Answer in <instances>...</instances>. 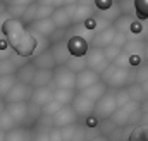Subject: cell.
<instances>
[{
    "label": "cell",
    "mask_w": 148,
    "mask_h": 141,
    "mask_svg": "<svg viewBox=\"0 0 148 141\" xmlns=\"http://www.w3.org/2000/svg\"><path fill=\"white\" fill-rule=\"evenodd\" d=\"M143 59H145V62L148 64V43H147V48H145V53H143Z\"/></svg>",
    "instance_id": "cell-50"
},
{
    "label": "cell",
    "mask_w": 148,
    "mask_h": 141,
    "mask_svg": "<svg viewBox=\"0 0 148 141\" xmlns=\"http://www.w3.org/2000/svg\"><path fill=\"white\" fill-rule=\"evenodd\" d=\"M136 21H134V17L133 16H121L115 23H114V28H115V31L117 33H122V35L129 36L131 33V28H133V24H134Z\"/></svg>",
    "instance_id": "cell-26"
},
{
    "label": "cell",
    "mask_w": 148,
    "mask_h": 141,
    "mask_svg": "<svg viewBox=\"0 0 148 141\" xmlns=\"http://www.w3.org/2000/svg\"><path fill=\"white\" fill-rule=\"evenodd\" d=\"M134 12L140 19H148V0H134Z\"/></svg>",
    "instance_id": "cell-38"
},
{
    "label": "cell",
    "mask_w": 148,
    "mask_h": 141,
    "mask_svg": "<svg viewBox=\"0 0 148 141\" xmlns=\"http://www.w3.org/2000/svg\"><path fill=\"white\" fill-rule=\"evenodd\" d=\"M109 66H110V62L107 60L103 50L90 48V52H88V55H86V67H88V69L102 76L105 70L109 69Z\"/></svg>",
    "instance_id": "cell-8"
},
{
    "label": "cell",
    "mask_w": 148,
    "mask_h": 141,
    "mask_svg": "<svg viewBox=\"0 0 148 141\" xmlns=\"http://www.w3.org/2000/svg\"><path fill=\"white\" fill-rule=\"evenodd\" d=\"M115 35H117V31H115V28H114V26H109V28H105L103 31L95 33L93 38L90 40V48L105 50L107 47H110V45H112V41H114Z\"/></svg>",
    "instance_id": "cell-14"
},
{
    "label": "cell",
    "mask_w": 148,
    "mask_h": 141,
    "mask_svg": "<svg viewBox=\"0 0 148 141\" xmlns=\"http://www.w3.org/2000/svg\"><path fill=\"white\" fill-rule=\"evenodd\" d=\"M5 110L10 114V117L14 119L17 127H23L26 119H28V112H29V103H10L5 105Z\"/></svg>",
    "instance_id": "cell-18"
},
{
    "label": "cell",
    "mask_w": 148,
    "mask_h": 141,
    "mask_svg": "<svg viewBox=\"0 0 148 141\" xmlns=\"http://www.w3.org/2000/svg\"><path fill=\"white\" fill-rule=\"evenodd\" d=\"M76 98V91H69V90H53V100L62 107H69Z\"/></svg>",
    "instance_id": "cell-28"
},
{
    "label": "cell",
    "mask_w": 148,
    "mask_h": 141,
    "mask_svg": "<svg viewBox=\"0 0 148 141\" xmlns=\"http://www.w3.org/2000/svg\"><path fill=\"white\" fill-rule=\"evenodd\" d=\"M100 81H102L100 74H97V72H93V70H90V69H84L83 72H79L76 76V91L81 93V91L91 88L93 84L100 83Z\"/></svg>",
    "instance_id": "cell-16"
},
{
    "label": "cell",
    "mask_w": 148,
    "mask_h": 141,
    "mask_svg": "<svg viewBox=\"0 0 148 141\" xmlns=\"http://www.w3.org/2000/svg\"><path fill=\"white\" fill-rule=\"evenodd\" d=\"M16 83H17L16 76H2L0 77V98L2 100L9 95V91L16 86Z\"/></svg>",
    "instance_id": "cell-31"
},
{
    "label": "cell",
    "mask_w": 148,
    "mask_h": 141,
    "mask_svg": "<svg viewBox=\"0 0 148 141\" xmlns=\"http://www.w3.org/2000/svg\"><path fill=\"white\" fill-rule=\"evenodd\" d=\"M31 64L36 67V69H43V70H55L57 66H55V60L50 53V50L47 52H41V53H36L31 60Z\"/></svg>",
    "instance_id": "cell-21"
},
{
    "label": "cell",
    "mask_w": 148,
    "mask_h": 141,
    "mask_svg": "<svg viewBox=\"0 0 148 141\" xmlns=\"http://www.w3.org/2000/svg\"><path fill=\"white\" fill-rule=\"evenodd\" d=\"M50 141H64L60 129H57V127H52L50 129Z\"/></svg>",
    "instance_id": "cell-45"
},
{
    "label": "cell",
    "mask_w": 148,
    "mask_h": 141,
    "mask_svg": "<svg viewBox=\"0 0 148 141\" xmlns=\"http://www.w3.org/2000/svg\"><path fill=\"white\" fill-rule=\"evenodd\" d=\"M145 48H147V41L145 40H129L127 45L122 48V52L131 55V57H143Z\"/></svg>",
    "instance_id": "cell-25"
},
{
    "label": "cell",
    "mask_w": 148,
    "mask_h": 141,
    "mask_svg": "<svg viewBox=\"0 0 148 141\" xmlns=\"http://www.w3.org/2000/svg\"><path fill=\"white\" fill-rule=\"evenodd\" d=\"M33 91H35L33 86L16 83V86L9 91V95L3 98V102H5V105H10V103H29Z\"/></svg>",
    "instance_id": "cell-7"
},
{
    "label": "cell",
    "mask_w": 148,
    "mask_h": 141,
    "mask_svg": "<svg viewBox=\"0 0 148 141\" xmlns=\"http://www.w3.org/2000/svg\"><path fill=\"white\" fill-rule=\"evenodd\" d=\"M129 141H148V126L147 124L138 126V127L133 131V134H131Z\"/></svg>",
    "instance_id": "cell-36"
},
{
    "label": "cell",
    "mask_w": 148,
    "mask_h": 141,
    "mask_svg": "<svg viewBox=\"0 0 148 141\" xmlns=\"http://www.w3.org/2000/svg\"><path fill=\"white\" fill-rule=\"evenodd\" d=\"M127 41H129V38H127L126 35H122V33H117V35H115V38H114V41H112V45L122 50V48L127 45Z\"/></svg>",
    "instance_id": "cell-43"
},
{
    "label": "cell",
    "mask_w": 148,
    "mask_h": 141,
    "mask_svg": "<svg viewBox=\"0 0 148 141\" xmlns=\"http://www.w3.org/2000/svg\"><path fill=\"white\" fill-rule=\"evenodd\" d=\"M5 12V2H0V14Z\"/></svg>",
    "instance_id": "cell-51"
},
{
    "label": "cell",
    "mask_w": 148,
    "mask_h": 141,
    "mask_svg": "<svg viewBox=\"0 0 148 141\" xmlns=\"http://www.w3.org/2000/svg\"><path fill=\"white\" fill-rule=\"evenodd\" d=\"M31 129L26 127H14L12 131L7 133L5 141H31Z\"/></svg>",
    "instance_id": "cell-27"
},
{
    "label": "cell",
    "mask_w": 148,
    "mask_h": 141,
    "mask_svg": "<svg viewBox=\"0 0 148 141\" xmlns=\"http://www.w3.org/2000/svg\"><path fill=\"white\" fill-rule=\"evenodd\" d=\"M50 53L55 60V66L57 67H64L71 62L73 55L69 52V47H67V38H62L59 41H52V47H50Z\"/></svg>",
    "instance_id": "cell-9"
},
{
    "label": "cell",
    "mask_w": 148,
    "mask_h": 141,
    "mask_svg": "<svg viewBox=\"0 0 148 141\" xmlns=\"http://www.w3.org/2000/svg\"><path fill=\"white\" fill-rule=\"evenodd\" d=\"M21 66L23 64H17L14 57L5 59V60H0V77L2 76H16V72H17V69Z\"/></svg>",
    "instance_id": "cell-29"
},
{
    "label": "cell",
    "mask_w": 148,
    "mask_h": 141,
    "mask_svg": "<svg viewBox=\"0 0 148 141\" xmlns=\"http://www.w3.org/2000/svg\"><path fill=\"white\" fill-rule=\"evenodd\" d=\"M115 93V102H117V107H126L127 103H131V97H129V91L127 88H122V90H117L114 91Z\"/></svg>",
    "instance_id": "cell-37"
},
{
    "label": "cell",
    "mask_w": 148,
    "mask_h": 141,
    "mask_svg": "<svg viewBox=\"0 0 148 141\" xmlns=\"http://www.w3.org/2000/svg\"><path fill=\"white\" fill-rule=\"evenodd\" d=\"M112 5H114V2H110V0H107V2L97 0V2H95V7H97L98 10H107V9H110Z\"/></svg>",
    "instance_id": "cell-46"
},
{
    "label": "cell",
    "mask_w": 148,
    "mask_h": 141,
    "mask_svg": "<svg viewBox=\"0 0 148 141\" xmlns=\"http://www.w3.org/2000/svg\"><path fill=\"white\" fill-rule=\"evenodd\" d=\"M67 67L77 76L79 72H83L84 69H88V67H86V57H73L71 62L67 64Z\"/></svg>",
    "instance_id": "cell-34"
},
{
    "label": "cell",
    "mask_w": 148,
    "mask_h": 141,
    "mask_svg": "<svg viewBox=\"0 0 148 141\" xmlns=\"http://www.w3.org/2000/svg\"><path fill=\"white\" fill-rule=\"evenodd\" d=\"M2 35L17 57H31L36 53V38L21 19H7L2 26Z\"/></svg>",
    "instance_id": "cell-1"
},
{
    "label": "cell",
    "mask_w": 148,
    "mask_h": 141,
    "mask_svg": "<svg viewBox=\"0 0 148 141\" xmlns=\"http://www.w3.org/2000/svg\"><path fill=\"white\" fill-rule=\"evenodd\" d=\"M53 81V70H43L38 69L36 74H35V79L31 83V86L38 90V88H48Z\"/></svg>",
    "instance_id": "cell-24"
},
{
    "label": "cell",
    "mask_w": 148,
    "mask_h": 141,
    "mask_svg": "<svg viewBox=\"0 0 148 141\" xmlns=\"http://www.w3.org/2000/svg\"><path fill=\"white\" fill-rule=\"evenodd\" d=\"M140 110H141V103L131 102V103H127L126 107L117 108L115 114L112 115L109 120H110L114 126H117V127H124V126H127L129 122H133V117H134Z\"/></svg>",
    "instance_id": "cell-5"
},
{
    "label": "cell",
    "mask_w": 148,
    "mask_h": 141,
    "mask_svg": "<svg viewBox=\"0 0 148 141\" xmlns=\"http://www.w3.org/2000/svg\"><path fill=\"white\" fill-rule=\"evenodd\" d=\"M5 136H7V134H5L3 131H0V141H5Z\"/></svg>",
    "instance_id": "cell-53"
},
{
    "label": "cell",
    "mask_w": 148,
    "mask_h": 141,
    "mask_svg": "<svg viewBox=\"0 0 148 141\" xmlns=\"http://www.w3.org/2000/svg\"><path fill=\"white\" fill-rule=\"evenodd\" d=\"M148 81V64L143 62L141 66H138L134 69V83L136 84H143Z\"/></svg>",
    "instance_id": "cell-35"
},
{
    "label": "cell",
    "mask_w": 148,
    "mask_h": 141,
    "mask_svg": "<svg viewBox=\"0 0 148 141\" xmlns=\"http://www.w3.org/2000/svg\"><path fill=\"white\" fill-rule=\"evenodd\" d=\"M77 115L73 110V107H62L55 115H53V127L57 129H64L67 126H73V124H77Z\"/></svg>",
    "instance_id": "cell-15"
},
{
    "label": "cell",
    "mask_w": 148,
    "mask_h": 141,
    "mask_svg": "<svg viewBox=\"0 0 148 141\" xmlns=\"http://www.w3.org/2000/svg\"><path fill=\"white\" fill-rule=\"evenodd\" d=\"M119 107H117V102H115V93L114 91H109L100 102H97V105H95V117L98 119V120H107V119H110L112 115L115 114V110H117Z\"/></svg>",
    "instance_id": "cell-6"
},
{
    "label": "cell",
    "mask_w": 148,
    "mask_h": 141,
    "mask_svg": "<svg viewBox=\"0 0 148 141\" xmlns=\"http://www.w3.org/2000/svg\"><path fill=\"white\" fill-rule=\"evenodd\" d=\"M31 35L35 38H45V40H50L53 33L57 31L55 24L52 23V19H41V21H35L31 24H28Z\"/></svg>",
    "instance_id": "cell-13"
},
{
    "label": "cell",
    "mask_w": 148,
    "mask_h": 141,
    "mask_svg": "<svg viewBox=\"0 0 148 141\" xmlns=\"http://www.w3.org/2000/svg\"><path fill=\"white\" fill-rule=\"evenodd\" d=\"M141 112H143V114H148V98L141 103Z\"/></svg>",
    "instance_id": "cell-48"
},
{
    "label": "cell",
    "mask_w": 148,
    "mask_h": 141,
    "mask_svg": "<svg viewBox=\"0 0 148 141\" xmlns=\"http://www.w3.org/2000/svg\"><path fill=\"white\" fill-rule=\"evenodd\" d=\"M141 119H143V120H145V122H143V124H147V126H148V114H143V117H141Z\"/></svg>",
    "instance_id": "cell-52"
},
{
    "label": "cell",
    "mask_w": 148,
    "mask_h": 141,
    "mask_svg": "<svg viewBox=\"0 0 148 141\" xmlns=\"http://www.w3.org/2000/svg\"><path fill=\"white\" fill-rule=\"evenodd\" d=\"M93 7H95V3H91V2H76V3H73V7H71L73 26L84 24L86 21H90L91 17H95Z\"/></svg>",
    "instance_id": "cell-10"
},
{
    "label": "cell",
    "mask_w": 148,
    "mask_h": 141,
    "mask_svg": "<svg viewBox=\"0 0 148 141\" xmlns=\"http://www.w3.org/2000/svg\"><path fill=\"white\" fill-rule=\"evenodd\" d=\"M103 53H105L107 60H109L110 64H114V62H115V59L122 53V50H121V48H117V47H114V45H110V47H107V48L103 50Z\"/></svg>",
    "instance_id": "cell-40"
},
{
    "label": "cell",
    "mask_w": 148,
    "mask_h": 141,
    "mask_svg": "<svg viewBox=\"0 0 148 141\" xmlns=\"http://www.w3.org/2000/svg\"><path fill=\"white\" fill-rule=\"evenodd\" d=\"M71 141H88L86 140V127H83V126H79V129H77V133L74 134V138Z\"/></svg>",
    "instance_id": "cell-44"
},
{
    "label": "cell",
    "mask_w": 148,
    "mask_h": 141,
    "mask_svg": "<svg viewBox=\"0 0 148 141\" xmlns=\"http://www.w3.org/2000/svg\"><path fill=\"white\" fill-rule=\"evenodd\" d=\"M102 81L114 91L127 88L134 83V70L133 69H121L114 64L109 66V69L102 74Z\"/></svg>",
    "instance_id": "cell-2"
},
{
    "label": "cell",
    "mask_w": 148,
    "mask_h": 141,
    "mask_svg": "<svg viewBox=\"0 0 148 141\" xmlns=\"http://www.w3.org/2000/svg\"><path fill=\"white\" fill-rule=\"evenodd\" d=\"M14 127H17L16 122H14V119L10 117V114H9L7 110H3V112L0 114V131H3V133L7 134V133L12 131Z\"/></svg>",
    "instance_id": "cell-33"
},
{
    "label": "cell",
    "mask_w": 148,
    "mask_h": 141,
    "mask_svg": "<svg viewBox=\"0 0 148 141\" xmlns=\"http://www.w3.org/2000/svg\"><path fill=\"white\" fill-rule=\"evenodd\" d=\"M50 102H53V88H38L33 91L29 100V103L38 108H45Z\"/></svg>",
    "instance_id": "cell-19"
},
{
    "label": "cell",
    "mask_w": 148,
    "mask_h": 141,
    "mask_svg": "<svg viewBox=\"0 0 148 141\" xmlns=\"http://www.w3.org/2000/svg\"><path fill=\"white\" fill-rule=\"evenodd\" d=\"M141 88H143V93H145V97L148 98V81H147V83H143V84H141Z\"/></svg>",
    "instance_id": "cell-49"
},
{
    "label": "cell",
    "mask_w": 148,
    "mask_h": 141,
    "mask_svg": "<svg viewBox=\"0 0 148 141\" xmlns=\"http://www.w3.org/2000/svg\"><path fill=\"white\" fill-rule=\"evenodd\" d=\"M88 141H109V138L107 136H95V138H91V140Z\"/></svg>",
    "instance_id": "cell-47"
},
{
    "label": "cell",
    "mask_w": 148,
    "mask_h": 141,
    "mask_svg": "<svg viewBox=\"0 0 148 141\" xmlns=\"http://www.w3.org/2000/svg\"><path fill=\"white\" fill-rule=\"evenodd\" d=\"M31 2H21V0H16V2H5V14L10 17V19H23L28 7H29Z\"/></svg>",
    "instance_id": "cell-20"
},
{
    "label": "cell",
    "mask_w": 148,
    "mask_h": 141,
    "mask_svg": "<svg viewBox=\"0 0 148 141\" xmlns=\"http://www.w3.org/2000/svg\"><path fill=\"white\" fill-rule=\"evenodd\" d=\"M14 53V50L10 48V45L7 43V40L2 36L0 38V60H5V59H10Z\"/></svg>",
    "instance_id": "cell-39"
},
{
    "label": "cell",
    "mask_w": 148,
    "mask_h": 141,
    "mask_svg": "<svg viewBox=\"0 0 148 141\" xmlns=\"http://www.w3.org/2000/svg\"><path fill=\"white\" fill-rule=\"evenodd\" d=\"M60 108H62V105H60V103H57V102L53 100V102H50L48 105L45 107V108H41V114H43V115H47V117H53Z\"/></svg>",
    "instance_id": "cell-41"
},
{
    "label": "cell",
    "mask_w": 148,
    "mask_h": 141,
    "mask_svg": "<svg viewBox=\"0 0 148 141\" xmlns=\"http://www.w3.org/2000/svg\"><path fill=\"white\" fill-rule=\"evenodd\" d=\"M67 47L73 57H86L90 52V41L83 36H71L67 38Z\"/></svg>",
    "instance_id": "cell-17"
},
{
    "label": "cell",
    "mask_w": 148,
    "mask_h": 141,
    "mask_svg": "<svg viewBox=\"0 0 148 141\" xmlns=\"http://www.w3.org/2000/svg\"><path fill=\"white\" fill-rule=\"evenodd\" d=\"M50 129L48 126H43L38 122L35 126V129H31V141H50Z\"/></svg>",
    "instance_id": "cell-30"
},
{
    "label": "cell",
    "mask_w": 148,
    "mask_h": 141,
    "mask_svg": "<svg viewBox=\"0 0 148 141\" xmlns=\"http://www.w3.org/2000/svg\"><path fill=\"white\" fill-rule=\"evenodd\" d=\"M127 91H129L131 102L143 103V102L147 100V97H145V93H143V88H141V84H136V83H133L131 86H127Z\"/></svg>",
    "instance_id": "cell-32"
},
{
    "label": "cell",
    "mask_w": 148,
    "mask_h": 141,
    "mask_svg": "<svg viewBox=\"0 0 148 141\" xmlns=\"http://www.w3.org/2000/svg\"><path fill=\"white\" fill-rule=\"evenodd\" d=\"M53 90H69L76 91V74L67 66L57 67L53 70Z\"/></svg>",
    "instance_id": "cell-4"
},
{
    "label": "cell",
    "mask_w": 148,
    "mask_h": 141,
    "mask_svg": "<svg viewBox=\"0 0 148 141\" xmlns=\"http://www.w3.org/2000/svg\"><path fill=\"white\" fill-rule=\"evenodd\" d=\"M145 41L148 43V31H147V35H145Z\"/></svg>",
    "instance_id": "cell-54"
},
{
    "label": "cell",
    "mask_w": 148,
    "mask_h": 141,
    "mask_svg": "<svg viewBox=\"0 0 148 141\" xmlns=\"http://www.w3.org/2000/svg\"><path fill=\"white\" fill-rule=\"evenodd\" d=\"M71 7L73 3L69 5H60L55 9V12L52 14V23L55 24L57 29H67L73 26V14H71Z\"/></svg>",
    "instance_id": "cell-12"
},
{
    "label": "cell",
    "mask_w": 148,
    "mask_h": 141,
    "mask_svg": "<svg viewBox=\"0 0 148 141\" xmlns=\"http://www.w3.org/2000/svg\"><path fill=\"white\" fill-rule=\"evenodd\" d=\"M77 129H79V126H77V124H73V126H67V127L60 129V133H62V138H64V141H71V140H73L74 134L77 133Z\"/></svg>",
    "instance_id": "cell-42"
},
{
    "label": "cell",
    "mask_w": 148,
    "mask_h": 141,
    "mask_svg": "<svg viewBox=\"0 0 148 141\" xmlns=\"http://www.w3.org/2000/svg\"><path fill=\"white\" fill-rule=\"evenodd\" d=\"M60 7L59 3L53 2H31L24 17L21 19L24 24H31L35 21H41V19H50L52 14L55 12V9Z\"/></svg>",
    "instance_id": "cell-3"
},
{
    "label": "cell",
    "mask_w": 148,
    "mask_h": 141,
    "mask_svg": "<svg viewBox=\"0 0 148 141\" xmlns=\"http://www.w3.org/2000/svg\"><path fill=\"white\" fill-rule=\"evenodd\" d=\"M95 102H91L90 98H86L83 93H76V98L73 100V110L76 112V115L77 117H84V119H88V117H91L93 114H95Z\"/></svg>",
    "instance_id": "cell-11"
},
{
    "label": "cell",
    "mask_w": 148,
    "mask_h": 141,
    "mask_svg": "<svg viewBox=\"0 0 148 141\" xmlns=\"http://www.w3.org/2000/svg\"><path fill=\"white\" fill-rule=\"evenodd\" d=\"M86 98H90L91 102H100L107 93H109V86L103 83V81H100V83H97V84H93L91 88H88V90H84V91H81Z\"/></svg>",
    "instance_id": "cell-23"
},
{
    "label": "cell",
    "mask_w": 148,
    "mask_h": 141,
    "mask_svg": "<svg viewBox=\"0 0 148 141\" xmlns=\"http://www.w3.org/2000/svg\"><path fill=\"white\" fill-rule=\"evenodd\" d=\"M36 70L38 69L31 64V60L26 62V64H23V66L17 69V72H16V79H17V83H21V84H29V86H31Z\"/></svg>",
    "instance_id": "cell-22"
}]
</instances>
